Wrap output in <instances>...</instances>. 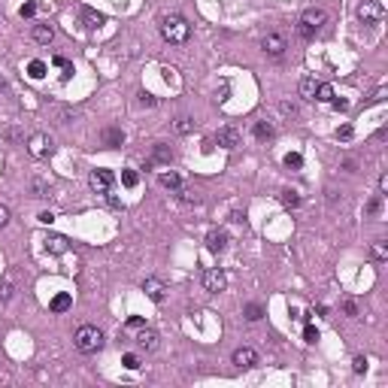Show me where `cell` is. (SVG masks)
Masks as SVG:
<instances>
[{
  "label": "cell",
  "mask_w": 388,
  "mask_h": 388,
  "mask_svg": "<svg viewBox=\"0 0 388 388\" xmlns=\"http://www.w3.org/2000/svg\"><path fill=\"white\" fill-rule=\"evenodd\" d=\"M28 76H30V79H43V76H46V64H43V61H30V64H28Z\"/></svg>",
  "instance_id": "29"
},
{
  "label": "cell",
  "mask_w": 388,
  "mask_h": 388,
  "mask_svg": "<svg viewBox=\"0 0 388 388\" xmlns=\"http://www.w3.org/2000/svg\"><path fill=\"white\" fill-rule=\"evenodd\" d=\"M370 258L373 261H388V246L382 240H376L373 246H370Z\"/></svg>",
  "instance_id": "27"
},
{
  "label": "cell",
  "mask_w": 388,
  "mask_h": 388,
  "mask_svg": "<svg viewBox=\"0 0 388 388\" xmlns=\"http://www.w3.org/2000/svg\"><path fill=\"white\" fill-rule=\"evenodd\" d=\"M73 343H76V349L82 352V355H94V352L103 349V331L94 328V325H82V328L76 331Z\"/></svg>",
  "instance_id": "3"
},
{
  "label": "cell",
  "mask_w": 388,
  "mask_h": 388,
  "mask_svg": "<svg viewBox=\"0 0 388 388\" xmlns=\"http://www.w3.org/2000/svg\"><path fill=\"white\" fill-rule=\"evenodd\" d=\"M352 370H355V373H367V358H364V355H355V361H352Z\"/></svg>",
  "instance_id": "38"
},
{
  "label": "cell",
  "mask_w": 388,
  "mask_h": 388,
  "mask_svg": "<svg viewBox=\"0 0 388 388\" xmlns=\"http://www.w3.org/2000/svg\"><path fill=\"white\" fill-rule=\"evenodd\" d=\"M343 312L349 315V319H358V304L352 301V297H343Z\"/></svg>",
  "instance_id": "35"
},
{
  "label": "cell",
  "mask_w": 388,
  "mask_h": 388,
  "mask_svg": "<svg viewBox=\"0 0 388 388\" xmlns=\"http://www.w3.org/2000/svg\"><path fill=\"white\" fill-rule=\"evenodd\" d=\"M40 222L43 224H52V222H55V216H52V213H40Z\"/></svg>",
  "instance_id": "47"
},
{
  "label": "cell",
  "mask_w": 388,
  "mask_h": 388,
  "mask_svg": "<svg viewBox=\"0 0 388 388\" xmlns=\"http://www.w3.org/2000/svg\"><path fill=\"white\" fill-rule=\"evenodd\" d=\"M158 340H161V337H158L155 328H146V325H143V328L137 331V346L143 349V352H155V349H158Z\"/></svg>",
  "instance_id": "10"
},
{
  "label": "cell",
  "mask_w": 388,
  "mask_h": 388,
  "mask_svg": "<svg viewBox=\"0 0 388 388\" xmlns=\"http://www.w3.org/2000/svg\"><path fill=\"white\" fill-rule=\"evenodd\" d=\"M112 182H115V176H112V170H94L91 176H88V185H91L97 194H110V188H112Z\"/></svg>",
  "instance_id": "8"
},
{
  "label": "cell",
  "mask_w": 388,
  "mask_h": 388,
  "mask_svg": "<svg viewBox=\"0 0 388 388\" xmlns=\"http://www.w3.org/2000/svg\"><path fill=\"white\" fill-rule=\"evenodd\" d=\"M82 25L88 28V30H94V28H100V25H107V15L103 12H97V9H82Z\"/></svg>",
  "instance_id": "15"
},
{
  "label": "cell",
  "mask_w": 388,
  "mask_h": 388,
  "mask_svg": "<svg viewBox=\"0 0 388 388\" xmlns=\"http://www.w3.org/2000/svg\"><path fill=\"white\" fill-rule=\"evenodd\" d=\"M237 367H255L258 364V352L252 349V346H240L237 352H234V358H231Z\"/></svg>",
  "instance_id": "12"
},
{
  "label": "cell",
  "mask_w": 388,
  "mask_h": 388,
  "mask_svg": "<svg viewBox=\"0 0 388 388\" xmlns=\"http://www.w3.org/2000/svg\"><path fill=\"white\" fill-rule=\"evenodd\" d=\"M261 315H264V306L261 304H246V309H243V319L246 322H258Z\"/></svg>",
  "instance_id": "26"
},
{
  "label": "cell",
  "mask_w": 388,
  "mask_h": 388,
  "mask_svg": "<svg viewBox=\"0 0 388 388\" xmlns=\"http://www.w3.org/2000/svg\"><path fill=\"white\" fill-rule=\"evenodd\" d=\"M315 88H319V82H315L312 76H304L301 85H297V94H301L304 100H315Z\"/></svg>",
  "instance_id": "17"
},
{
  "label": "cell",
  "mask_w": 388,
  "mask_h": 388,
  "mask_svg": "<svg viewBox=\"0 0 388 388\" xmlns=\"http://www.w3.org/2000/svg\"><path fill=\"white\" fill-rule=\"evenodd\" d=\"M315 100H322V103H331V100H333V88L322 82L319 88H315Z\"/></svg>",
  "instance_id": "32"
},
{
  "label": "cell",
  "mask_w": 388,
  "mask_h": 388,
  "mask_svg": "<svg viewBox=\"0 0 388 388\" xmlns=\"http://www.w3.org/2000/svg\"><path fill=\"white\" fill-rule=\"evenodd\" d=\"M30 37H33V43H40V46H49L52 40H55V28H52V25H33Z\"/></svg>",
  "instance_id": "14"
},
{
  "label": "cell",
  "mask_w": 388,
  "mask_h": 388,
  "mask_svg": "<svg viewBox=\"0 0 388 388\" xmlns=\"http://www.w3.org/2000/svg\"><path fill=\"white\" fill-rule=\"evenodd\" d=\"M279 200H282V206H285V209H294V206H301V194L291 191V188H285V191L279 194Z\"/></svg>",
  "instance_id": "24"
},
{
  "label": "cell",
  "mask_w": 388,
  "mask_h": 388,
  "mask_svg": "<svg viewBox=\"0 0 388 388\" xmlns=\"http://www.w3.org/2000/svg\"><path fill=\"white\" fill-rule=\"evenodd\" d=\"M191 131H194V118H188V115L176 118V134H191Z\"/></svg>",
  "instance_id": "31"
},
{
  "label": "cell",
  "mask_w": 388,
  "mask_h": 388,
  "mask_svg": "<svg viewBox=\"0 0 388 388\" xmlns=\"http://www.w3.org/2000/svg\"><path fill=\"white\" fill-rule=\"evenodd\" d=\"M121 143H125V131L121 128H107L103 131V146L107 149H118Z\"/></svg>",
  "instance_id": "16"
},
{
  "label": "cell",
  "mask_w": 388,
  "mask_h": 388,
  "mask_svg": "<svg viewBox=\"0 0 388 388\" xmlns=\"http://www.w3.org/2000/svg\"><path fill=\"white\" fill-rule=\"evenodd\" d=\"M325 22H328V12H325L322 6H309V9H304V12H301L297 30H301V37H304V40H312L315 33H319V30L325 28Z\"/></svg>",
  "instance_id": "2"
},
{
  "label": "cell",
  "mask_w": 388,
  "mask_h": 388,
  "mask_svg": "<svg viewBox=\"0 0 388 388\" xmlns=\"http://www.w3.org/2000/svg\"><path fill=\"white\" fill-rule=\"evenodd\" d=\"M285 167H288V170H301V167H304V155H301V152H288V155H285Z\"/></svg>",
  "instance_id": "30"
},
{
  "label": "cell",
  "mask_w": 388,
  "mask_h": 388,
  "mask_svg": "<svg viewBox=\"0 0 388 388\" xmlns=\"http://www.w3.org/2000/svg\"><path fill=\"white\" fill-rule=\"evenodd\" d=\"M304 340H306V343H315V340H319V331H315L312 325H306V328H304Z\"/></svg>",
  "instance_id": "41"
},
{
  "label": "cell",
  "mask_w": 388,
  "mask_h": 388,
  "mask_svg": "<svg viewBox=\"0 0 388 388\" xmlns=\"http://www.w3.org/2000/svg\"><path fill=\"white\" fill-rule=\"evenodd\" d=\"M279 110H282V112H285V115H291V118L297 115V107H294V103H291V100H282V103H279Z\"/></svg>",
  "instance_id": "40"
},
{
  "label": "cell",
  "mask_w": 388,
  "mask_h": 388,
  "mask_svg": "<svg viewBox=\"0 0 388 388\" xmlns=\"http://www.w3.org/2000/svg\"><path fill=\"white\" fill-rule=\"evenodd\" d=\"M240 131L234 128V125H224V128H219V134H216V143L222 146V149H237L240 146Z\"/></svg>",
  "instance_id": "9"
},
{
  "label": "cell",
  "mask_w": 388,
  "mask_h": 388,
  "mask_svg": "<svg viewBox=\"0 0 388 388\" xmlns=\"http://www.w3.org/2000/svg\"><path fill=\"white\" fill-rule=\"evenodd\" d=\"M70 306H73V297H70L67 291H64V294H55V297H52V304H49L52 312H67Z\"/></svg>",
  "instance_id": "18"
},
{
  "label": "cell",
  "mask_w": 388,
  "mask_h": 388,
  "mask_svg": "<svg viewBox=\"0 0 388 388\" xmlns=\"http://www.w3.org/2000/svg\"><path fill=\"white\" fill-rule=\"evenodd\" d=\"M179 200L188 206H197L200 203V191L197 188H179Z\"/></svg>",
  "instance_id": "25"
},
{
  "label": "cell",
  "mask_w": 388,
  "mask_h": 388,
  "mask_svg": "<svg viewBox=\"0 0 388 388\" xmlns=\"http://www.w3.org/2000/svg\"><path fill=\"white\" fill-rule=\"evenodd\" d=\"M379 191H382V194H385V191H388V176H385V173H382V176H379Z\"/></svg>",
  "instance_id": "46"
},
{
  "label": "cell",
  "mask_w": 388,
  "mask_h": 388,
  "mask_svg": "<svg viewBox=\"0 0 388 388\" xmlns=\"http://www.w3.org/2000/svg\"><path fill=\"white\" fill-rule=\"evenodd\" d=\"M46 249H49L52 255H64V252H67V237H61V234H52V237L46 240Z\"/></svg>",
  "instance_id": "19"
},
{
  "label": "cell",
  "mask_w": 388,
  "mask_h": 388,
  "mask_svg": "<svg viewBox=\"0 0 388 388\" xmlns=\"http://www.w3.org/2000/svg\"><path fill=\"white\" fill-rule=\"evenodd\" d=\"M173 152L164 146V143H155V155H152V164H170Z\"/></svg>",
  "instance_id": "23"
},
{
  "label": "cell",
  "mask_w": 388,
  "mask_h": 388,
  "mask_svg": "<svg viewBox=\"0 0 388 388\" xmlns=\"http://www.w3.org/2000/svg\"><path fill=\"white\" fill-rule=\"evenodd\" d=\"M206 249H209V252H216V255L224 252V249H227V234L219 231V227H216V231H209V234H206Z\"/></svg>",
  "instance_id": "13"
},
{
  "label": "cell",
  "mask_w": 388,
  "mask_h": 388,
  "mask_svg": "<svg viewBox=\"0 0 388 388\" xmlns=\"http://www.w3.org/2000/svg\"><path fill=\"white\" fill-rule=\"evenodd\" d=\"M137 182H139L137 170H121V185L125 188H137Z\"/></svg>",
  "instance_id": "33"
},
{
  "label": "cell",
  "mask_w": 388,
  "mask_h": 388,
  "mask_svg": "<svg viewBox=\"0 0 388 388\" xmlns=\"http://www.w3.org/2000/svg\"><path fill=\"white\" fill-rule=\"evenodd\" d=\"M255 137H258V139H273V137H276V128H273V121H267V118L255 121Z\"/></svg>",
  "instance_id": "20"
},
{
  "label": "cell",
  "mask_w": 388,
  "mask_h": 388,
  "mask_svg": "<svg viewBox=\"0 0 388 388\" xmlns=\"http://www.w3.org/2000/svg\"><path fill=\"white\" fill-rule=\"evenodd\" d=\"M261 49H264V55H270V58H282L285 49H288V43H285L282 33H267V37L261 40Z\"/></svg>",
  "instance_id": "7"
},
{
  "label": "cell",
  "mask_w": 388,
  "mask_h": 388,
  "mask_svg": "<svg viewBox=\"0 0 388 388\" xmlns=\"http://www.w3.org/2000/svg\"><path fill=\"white\" fill-rule=\"evenodd\" d=\"M33 15H37V3H33V0H28V3L22 6V19H33Z\"/></svg>",
  "instance_id": "39"
},
{
  "label": "cell",
  "mask_w": 388,
  "mask_h": 388,
  "mask_svg": "<svg viewBox=\"0 0 388 388\" xmlns=\"http://www.w3.org/2000/svg\"><path fill=\"white\" fill-rule=\"evenodd\" d=\"M143 325H146V322L139 319V315H131V319H128V328H131V331H139Z\"/></svg>",
  "instance_id": "43"
},
{
  "label": "cell",
  "mask_w": 388,
  "mask_h": 388,
  "mask_svg": "<svg viewBox=\"0 0 388 388\" xmlns=\"http://www.w3.org/2000/svg\"><path fill=\"white\" fill-rule=\"evenodd\" d=\"M12 294H15L12 279H3V282H0V304H9V301H12Z\"/></svg>",
  "instance_id": "28"
},
{
  "label": "cell",
  "mask_w": 388,
  "mask_h": 388,
  "mask_svg": "<svg viewBox=\"0 0 388 388\" xmlns=\"http://www.w3.org/2000/svg\"><path fill=\"white\" fill-rule=\"evenodd\" d=\"M52 64H55V67H61V70H73V67H70V61H67L64 55H55V58H52Z\"/></svg>",
  "instance_id": "42"
},
{
  "label": "cell",
  "mask_w": 388,
  "mask_h": 388,
  "mask_svg": "<svg viewBox=\"0 0 388 388\" xmlns=\"http://www.w3.org/2000/svg\"><path fill=\"white\" fill-rule=\"evenodd\" d=\"M385 19V9L379 0H361L358 3V22L361 25H379Z\"/></svg>",
  "instance_id": "4"
},
{
  "label": "cell",
  "mask_w": 388,
  "mask_h": 388,
  "mask_svg": "<svg viewBox=\"0 0 388 388\" xmlns=\"http://www.w3.org/2000/svg\"><path fill=\"white\" fill-rule=\"evenodd\" d=\"M3 224H9V206L0 203V227H3Z\"/></svg>",
  "instance_id": "45"
},
{
  "label": "cell",
  "mask_w": 388,
  "mask_h": 388,
  "mask_svg": "<svg viewBox=\"0 0 388 388\" xmlns=\"http://www.w3.org/2000/svg\"><path fill=\"white\" fill-rule=\"evenodd\" d=\"M200 285H203V291H209V294H222V291L227 288V276H224L222 270H203Z\"/></svg>",
  "instance_id": "5"
},
{
  "label": "cell",
  "mask_w": 388,
  "mask_h": 388,
  "mask_svg": "<svg viewBox=\"0 0 388 388\" xmlns=\"http://www.w3.org/2000/svg\"><path fill=\"white\" fill-rule=\"evenodd\" d=\"M121 364H125L128 370H139V358L134 355V352H128V355H121Z\"/></svg>",
  "instance_id": "37"
},
{
  "label": "cell",
  "mask_w": 388,
  "mask_h": 388,
  "mask_svg": "<svg viewBox=\"0 0 388 388\" xmlns=\"http://www.w3.org/2000/svg\"><path fill=\"white\" fill-rule=\"evenodd\" d=\"M0 88H3V76H0Z\"/></svg>",
  "instance_id": "48"
},
{
  "label": "cell",
  "mask_w": 388,
  "mask_h": 388,
  "mask_svg": "<svg viewBox=\"0 0 388 388\" xmlns=\"http://www.w3.org/2000/svg\"><path fill=\"white\" fill-rule=\"evenodd\" d=\"M158 30H161V37L170 46H182L191 37V25L185 22V15H179V12H164L161 19H158Z\"/></svg>",
  "instance_id": "1"
},
{
  "label": "cell",
  "mask_w": 388,
  "mask_h": 388,
  "mask_svg": "<svg viewBox=\"0 0 388 388\" xmlns=\"http://www.w3.org/2000/svg\"><path fill=\"white\" fill-rule=\"evenodd\" d=\"M28 149H30L33 158H46V155L52 152V139H49L46 134H33L30 143H28Z\"/></svg>",
  "instance_id": "11"
},
{
  "label": "cell",
  "mask_w": 388,
  "mask_h": 388,
  "mask_svg": "<svg viewBox=\"0 0 388 388\" xmlns=\"http://www.w3.org/2000/svg\"><path fill=\"white\" fill-rule=\"evenodd\" d=\"M352 137H355V128H352V125H340V128H337V139H343V143H349Z\"/></svg>",
  "instance_id": "36"
},
{
  "label": "cell",
  "mask_w": 388,
  "mask_h": 388,
  "mask_svg": "<svg viewBox=\"0 0 388 388\" xmlns=\"http://www.w3.org/2000/svg\"><path fill=\"white\" fill-rule=\"evenodd\" d=\"M382 213V194H376V197H370L367 203H364V216L367 219H376Z\"/></svg>",
  "instance_id": "22"
},
{
  "label": "cell",
  "mask_w": 388,
  "mask_h": 388,
  "mask_svg": "<svg viewBox=\"0 0 388 388\" xmlns=\"http://www.w3.org/2000/svg\"><path fill=\"white\" fill-rule=\"evenodd\" d=\"M158 179H161V185H164V188H170V191H179V188H182L179 173H173V170H164L161 176H158Z\"/></svg>",
  "instance_id": "21"
},
{
  "label": "cell",
  "mask_w": 388,
  "mask_h": 388,
  "mask_svg": "<svg viewBox=\"0 0 388 388\" xmlns=\"http://www.w3.org/2000/svg\"><path fill=\"white\" fill-rule=\"evenodd\" d=\"M139 103H143V107H155L158 100H155L152 94H146V91H139Z\"/></svg>",
  "instance_id": "44"
},
{
  "label": "cell",
  "mask_w": 388,
  "mask_h": 388,
  "mask_svg": "<svg viewBox=\"0 0 388 388\" xmlns=\"http://www.w3.org/2000/svg\"><path fill=\"white\" fill-rule=\"evenodd\" d=\"M30 191H33V197H49L52 188H49L43 179H33V182H30Z\"/></svg>",
  "instance_id": "34"
},
{
  "label": "cell",
  "mask_w": 388,
  "mask_h": 388,
  "mask_svg": "<svg viewBox=\"0 0 388 388\" xmlns=\"http://www.w3.org/2000/svg\"><path fill=\"white\" fill-rule=\"evenodd\" d=\"M143 291H146V297L149 301H155V304H164V297H167V282L164 279H158V276H146L143 279Z\"/></svg>",
  "instance_id": "6"
}]
</instances>
